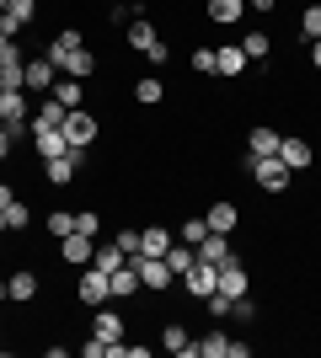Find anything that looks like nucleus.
Returning <instances> with one entry per match:
<instances>
[{
    "label": "nucleus",
    "instance_id": "f257e3e1",
    "mask_svg": "<svg viewBox=\"0 0 321 358\" xmlns=\"http://www.w3.org/2000/svg\"><path fill=\"white\" fill-rule=\"evenodd\" d=\"M48 59L59 64V75H76V80H86V75L97 70V54L86 48L80 32H59V38L48 43Z\"/></svg>",
    "mask_w": 321,
    "mask_h": 358
},
{
    "label": "nucleus",
    "instance_id": "f03ea898",
    "mask_svg": "<svg viewBox=\"0 0 321 358\" xmlns=\"http://www.w3.org/2000/svg\"><path fill=\"white\" fill-rule=\"evenodd\" d=\"M59 129H64V139H70V150H92V145H97V134H102V123H97L86 107H70Z\"/></svg>",
    "mask_w": 321,
    "mask_h": 358
},
{
    "label": "nucleus",
    "instance_id": "7ed1b4c3",
    "mask_svg": "<svg viewBox=\"0 0 321 358\" xmlns=\"http://www.w3.org/2000/svg\"><path fill=\"white\" fill-rule=\"evenodd\" d=\"M129 262H134L139 284H145V289H155V294H166V289H171V278H177V273L166 268V257H129Z\"/></svg>",
    "mask_w": 321,
    "mask_h": 358
},
{
    "label": "nucleus",
    "instance_id": "20e7f679",
    "mask_svg": "<svg viewBox=\"0 0 321 358\" xmlns=\"http://www.w3.org/2000/svg\"><path fill=\"white\" fill-rule=\"evenodd\" d=\"M246 171H252L268 193H284V187H290V166L278 161V155H257V161H246Z\"/></svg>",
    "mask_w": 321,
    "mask_h": 358
},
{
    "label": "nucleus",
    "instance_id": "39448f33",
    "mask_svg": "<svg viewBox=\"0 0 321 358\" xmlns=\"http://www.w3.org/2000/svg\"><path fill=\"white\" fill-rule=\"evenodd\" d=\"M214 284H220V268H214V262H204V257H199V262H193V268L183 273V289H187L193 299L214 294Z\"/></svg>",
    "mask_w": 321,
    "mask_h": 358
},
{
    "label": "nucleus",
    "instance_id": "423d86ee",
    "mask_svg": "<svg viewBox=\"0 0 321 358\" xmlns=\"http://www.w3.org/2000/svg\"><path fill=\"white\" fill-rule=\"evenodd\" d=\"M80 305H102V299H113V284H107L102 268H80V284H76Z\"/></svg>",
    "mask_w": 321,
    "mask_h": 358
},
{
    "label": "nucleus",
    "instance_id": "0eeeda50",
    "mask_svg": "<svg viewBox=\"0 0 321 358\" xmlns=\"http://www.w3.org/2000/svg\"><path fill=\"white\" fill-rule=\"evenodd\" d=\"M59 257L70 262V268H92V257H97V241H92V236H80V230H70V236L59 241Z\"/></svg>",
    "mask_w": 321,
    "mask_h": 358
},
{
    "label": "nucleus",
    "instance_id": "6e6552de",
    "mask_svg": "<svg viewBox=\"0 0 321 358\" xmlns=\"http://www.w3.org/2000/svg\"><path fill=\"white\" fill-rule=\"evenodd\" d=\"M278 161L290 166V171H306V166L316 161V150H311V139H300V134H284V139H278Z\"/></svg>",
    "mask_w": 321,
    "mask_h": 358
},
{
    "label": "nucleus",
    "instance_id": "1a4fd4ad",
    "mask_svg": "<svg viewBox=\"0 0 321 358\" xmlns=\"http://www.w3.org/2000/svg\"><path fill=\"white\" fill-rule=\"evenodd\" d=\"M80 161H86V150H64V155H54V161H43V171H48L54 187H64V182H76Z\"/></svg>",
    "mask_w": 321,
    "mask_h": 358
},
{
    "label": "nucleus",
    "instance_id": "9d476101",
    "mask_svg": "<svg viewBox=\"0 0 321 358\" xmlns=\"http://www.w3.org/2000/svg\"><path fill=\"white\" fill-rule=\"evenodd\" d=\"M241 70H246V48H241V43H220V48H214V75L236 80Z\"/></svg>",
    "mask_w": 321,
    "mask_h": 358
},
{
    "label": "nucleus",
    "instance_id": "9b49d317",
    "mask_svg": "<svg viewBox=\"0 0 321 358\" xmlns=\"http://www.w3.org/2000/svg\"><path fill=\"white\" fill-rule=\"evenodd\" d=\"M204 16H209L214 27H236L246 16V0H204Z\"/></svg>",
    "mask_w": 321,
    "mask_h": 358
},
{
    "label": "nucleus",
    "instance_id": "f8f14e48",
    "mask_svg": "<svg viewBox=\"0 0 321 358\" xmlns=\"http://www.w3.org/2000/svg\"><path fill=\"white\" fill-rule=\"evenodd\" d=\"M54 80H59V64L48 59V54L27 59V91H54Z\"/></svg>",
    "mask_w": 321,
    "mask_h": 358
},
{
    "label": "nucleus",
    "instance_id": "ddd939ff",
    "mask_svg": "<svg viewBox=\"0 0 321 358\" xmlns=\"http://www.w3.org/2000/svg\"><path fill=\"white\" fill-rule=\"evenodd\" d=\"M220 294L225 299H236V294H246V268H241V257H230V262H220Z\"/></svg>",
    "mask_w": 321,
    "mask_h": 358
},
{
    "label": "nucleus",
    "instance_id": "4468645a",
    "mask_svg": "<svg viewBox=\"0 0 321 358\" xmlns=\"http://www.w3.org/2000/svg\"><path fill=\"white\" fill-rule=\"evenodd\" d=\"M171 230L166 224H145V230H139V257H166V246H171Z\"/></svg>",
    "mask_w": 321,
    "mask_h": 358
},
{
    "label": "nucleus",
    "instance_id": "2eb2a0df",
    "mask_svg": "<svg viewBox=\"0 0 321 358\" xmlns=\"http://www.w3.org/2000/svg\"><path fill=\"white\" fill-rule=\"evenodd\" d=\"M278 129H252L246 134V161H257V155H278Z\"/></svg>",
    "mask_w": 321,
    "mask_h": 358
},
{
    "label": "nucleus",
    "instance_id": "dca6fc26",
    "mask_svg": "<svg viewBox=\"0 0 321 358\" xmlns=\"http://www.w3.org/2000/svg\"><path fill=\"white\" fill-rule=\"evenodd\" d=\"M107 284H113V299H134L139 289H145V284H139V273H134V262H123L118 273H107Z\"/></svg>",
    "mask_w": 321,
    "mask_h": 358
},
{
    "label": "nucleus",
    "instance_id": "f3484780",
    "mask_svg": "<svg viewBox=\"0 0 321 358\" xmlns=\"http://www.w3.org/2000/svg\"><path fill=\"white\" fill-rule=\"evenodd\" d=\"M199 257H204V262H214V268H220V262H230V257H236V252H230V236L209 230V236L199 241Z\"/></svg>",
    "mask_w": 321,
    "mask_h": 358
},
{
    "label": "nucleus",
    "instance_id": "a211bd4d",
    "mask_svg": "<svg viewBox=\"0 0 321 358\" xmlns=\"http://www.w3.org/2000/svg\"><path fill=\"white\" fill-rule=\"evenodd\" d=\"M32 145H38V155H43V161H54V155H64V150H70V139H64V129H38V134H32Z\"/></svg>",
    "mask_w": 321,
    "mask_h": 358
},
{
    "label": "nucleus",
    "instance_id": "6ab92c4d",
    "mask_svg": "<svg viewBox=\"0 0 321 358\" xmlns=\"http://www.w3.org/2000/svg\"><path fill=\"white\" fill-rule=\"evenodd\" d=\"M6 289H11V299H16V305H27V299H38V273H32V268L11 273V278H6Z\"/></svg>",
    "mask_w": 321,
    "mask_h": 358
},
{
    "label": "nucleus",
    "instance_id": "aec40b11",
    "mask_svg": "<svg viewBox=\"0 0 321 358\" xmlns=\"http://www.w3.org/2000/svg\"><path fill=\"white\" fill-rule=\"evenodd\" d=\"M92 337H102V343H123V315L118 310H97Z\"/></svg>",
    "mask_w": 321,
    "mask_h": 358
},
{
    "label": "nucleus",
    "instance_id": "412c9836",
    "mask_svg": "<svg viewBox=\"0 0 321 358\" xmlns=\"http://www.w3.org/2000/svg\"><path fill=\"white\" fill-rule=\"evenodd\" d=\"M187 353H193V358H230V337H225V331H209V337H199Z\"/></svg>",
    "mask_w": 321,
    "mask_h": 358
},
{
    "label": "nucleus",
    "instance_id": "4be33fe9",
    "mask_svg": "<svg viewBox=\"0 0 321 358\" xmlns=\"http://www.w3.org/2000/svg\"><path fill=\"white\" fill-rule=\"evenodd\" d=\"M193 262H199V246H187V241H171V246H166V268L177 273V278H183Z\"/></svg>",
    "mask_w": 321,
    "mask_h": 358
},
{
    "label": "nucleus",
    "instance_id": "5701e85b",
    "mask_svg": "<svg viewBox=\"0 0 321 358\" xmlns=\"http://www.w3.org/2000/svg\"><path fill=\"white\" fill-rule=\"evenodd\" d=\"M204 220H209V230H220V236H230V230L241 224V209H236V203H214V209L204 214Z\"/></svg>",
    "mask_w": 321,
    "mask_h": 358
},
{
    "label": "nucleus",
    "instance_id": "b1692460",
    "mask_svg": "<svg viewBox=\"0 0 321 358\" xmlns=\"http://www.w3.org/2000/svg\"><path fill=\"white\" fill-rule=\"evenodd\" d=\"M64 113H70V107H64L59 96H48V102L38 107V118H32V134H38V129H59V123H64Z\"/></svg>",
    "mask_w": 321,
    "mask_h": 358
},
{
    "label": "nucleus",
    "instance_id": "393cba45",
    "mask_svg": "<svg viewBox=\"0 0 321 358\" xmlns=\"http://www.w3.org/2000/svg\"><path fill=\"white\" fill-rule=\"evenodd\" d=\"M80 91H86V86H80L76 75H59V80H54V91H48V96H59L64 107H80Z\"/></svg>",
    "mask_w": 321,
    "mask_h": 358
},
{
    "label": "nucleus",
    "instance_id": "a878e982",
    "mask_svg": "<svg viewBox=\"0 0 321 358\" xmlns=\"http://www.w3.org/2000/svg\"><path fill=\"white\" fill-rule=\"evenodd\" d=\"M129 43H134L139 54H145V48H150V43H161V38H155V27L145 22V16H134V22H129Z\"/></svg>",
    "mask_w": 321,
    "mask_h": 358
},
{
    "label": "nucleus",
    "instance_id": "bb28decb",
    "mask_svg": "<svg viewBox=\"0 0 321 358\" xmlns=\"http://www.w3.org/2000/svg\"><path fill=\"white\" fill-rule=\"evenodd\" d=\"M123 262H129V257L118 252V241H113V246H97V257H92V268H102V273H118Z\"/></svg>",
    "mask_w": 321,
    "mask_h": 358
},
{
    "label": "nucleus",
    "instance_id": "cd10ccee",
    "mask_svg": "<svg viewBox=\"0 0 321 358\" xmlns=\"http://www.w3.org/2000/svg\"><path fill=\"white\" fill-rule=\"evenodd\" d=\"M268 43H273L268 32H246V38H241V48H246V59H252V64L268 59Z\"/></svg>",
    "mask_w": 321,
    "mask_h": 358
},
{
    "label": "nucleus",
    "instance_id": "c85d7f7f",
    "mask_svg": "<svg viewBox=\"0 0 321 358\" xmlns=\"http://www.w3.org/2000/svg\"><path fill=\"white\" fill-rule=\"evenodd\" d=\"M204 236H209V220H204V214H193V220H183V230H177V241H187V246H199Z\"/></svg>",
    "mask_w": 321,
    "mask_h": 358
},
{
    "label": "nucleus",
    "instance_id": "c756f323",
    "mask_svg": "<svg viewBox=\"0 0 321 358\" xmlns=\"http://www.w3.org/2000/svg\"><path fill=\"white\" fill-rule=\"evenodd\" d=\"M161 348H166V353H187V348H193L187 327H166V331H161Z\"/></svg>",
    "mask_w": 321,
    "mask_h": 358
},
{
    "label": "nucleus",
    "instance_id": "7c9ffc66",
    "mask_svg": "<svg viewBox=\"0 0 321 358\" xmlns=\"http://www.w3.org/2000/svg\"><path fill=\"white\" fill-rule=\"evenodd\" d=\"M6 224H11V230H27V224H32V209L22 203V198H11V203H6Z\"/></svg>",
    "mask_w": 321,
    "mask_h": 358
},
{
    "label": "nucleus",
    "instance_id": "2f4dec72",
    "mask_svg": "<svg viewBox=\"0 0 321 358\" xmlns=\"http://www.w3.org/2000/svg\"><path fill=\"white\" fill-rule=\"evenodd\" d=\"M48 230H54V236H70V230H76V214H70V209H54V214H48Z\"/></svg>",
    "mask_w": 321,
    "mask_h": 358
},
{
    "label": "nucleus",
    "instance_id": "473e14b6",
    "mask_svg": "<svg viewBox=\"0 0 321 358\" xmlns=\"http://www.w3.org/2000/svg\"><path fill=\"white\" fill-rule=\"evenodd\" d=\"M300 32H306V38H321V6H306V11H300Z\"/></svg>",
    "mask_w": 321,
    "mask_h": 358
},
{
    "label": "nucleus",
    "instance_id": "72a5a7b5",
    "mask_svg": "<svg viewBox=\"0 0 321 358\" xmlns=\"http://www.w3.org/2000/svg\"><path fill=\"white\" fill-rule=\"evenodd\" d=\"M0 11H11L16 22H32V16H38V0H11V6H0Z\"/></svg>",
    "mask_w": 321,
    "mask_h": 358
},
{
    "label": "nucleus",
    "instance_id": "f704fd0d",
    "mask_svg": "<svg viewBox=\"0 0 321 358\" xmlns=\"http://www.w3.org/2000/svg\"><path fill=\"white\" fill-rule=\"evenodd\" d=\"M134 96H139L145 107H150V102H161V80H155V75H150V80H139V86H134Z\"/></svg>",
    "mask_w": 321,
    "mask_h": 358
},
{
    "label": "nucleus",
    "instance_id": "c9c22d12",
    "mask_svg": "<svg viewBox=\"0 0 321 358\" xmlns=\"http://www.w3.org/2000/svg\"><path fill=\"white\" fill-rule=\"evenodd\" d=\"M193 70H199V75H214V48H193Z\"/></svg>",
    "mask_w": 321,
    "mask_h": 358
},
{
    "label": "nucleus",
    "instance_id": "e433bc0d",
    "mask_svg": "<svg viewBox=\"0 0 321 358\" xmlns=\"http://www.w3.org/2000/svg\"><path fill=\"white\" fill-rule=\"evenodd\" d=\"M76 230H80V236H92V241H97V230H102V220H97V214H86V209H80V214H76Z\"/></svg>",
    "mask_w": 321,
    "mask_h": 358
},
{
    "label": "nucleus",
    "instance_id": "4c0bfd02",
    "mask_svg": "<svg viewBox=\"0 0 321 358\" xmlns=\"http://www.w3.org/2000/svg\"><path fill=\"white\" fill-rule=\"evenodd\" d=\"M118 252L123 257H139V230H118Z\"/></svg>",
    "mask_w": 321,
    "mask_h": 358
},
{
    "label": "nucleus",
    "instance_id": "58836bf2",
    "mask_svg": "<svg viewBox=\"0 0 321 358\" xmlns=\"http://www.w3.org/2000/svg\"><path fill=\"white\" fill-rule=\"evenodd\" d=\"M22 27H27V22H16L11 11H0V32H6V38H22Z\"/></svg>",
    "mask_w": 321,
    "mask_h": 358
},
{
    "label": "nucleus",
    "instance_id": "ea45409f",
    "mask_svg": "<svg viewBox=\"0 0 321 358\" xmlns=\"http://www.w3.org/2000/svg\"><path fill=\"white\" fill-rule=\"evenodd\" d=\"M204 305H209V310H214V315H230V299H225V294H220V289H214V294H204Z\"/></svg>",
    "mask_w": 321,
    "mask_h": 358
},
{
    "label": "nucleus",
    "instance_id": "a19ab883",
    "mask_svg": "<svg viewBox=\"0 0 321 358\" xmlns=\"http://www.w3.org/2000/svg\"><path fill=\"white\" fill-rule=\"evenodd\" d=\"M11 145H16V139L6 134V123H0V161H6V155H11Z\"/></svg>",
    "mask_w": 321,
    "mask_h": 358
},
{
    "label": "nucleus",
    "instance_id": "79ce46f5",
    "mask_svg": "<svg viewBox=\"0 0 321 358\" xmlns=\"http://www.w3.org/2000/svg\"><path fill=\"white\" fill-rule=\"evenodd\" d=\"M311 64L321 70V38H311Z\"/></svg>",
    "mask_w": 321,
    "mask_h": 358
},
{
    "label": "nucleus",
    "instance_id": "37998d69",
    "mask_svg": "<svg viewBox=\"0 0 321 358\" xmlns=\"http://www.w3.org/2000/svg\"><path fill=\"white\" fill-rule=\"evenodd\" d=\"M246 6H252V11H273L278 0H246Z\"/></svg>",
    "mask_w": 321,
    "mask_h": 358
},
{
    "label": "nucleus",
    "instance_id": "c03bdc74",
    "mask_svg": "<svg viewBox=\"0 0 321 358\" xmlns=\"http://www.w3.org/2000/svg\"><path fill=\"white\" fill-rule=\"evenodd\" d=\"M11 198H16V193H11V187H6V182H0V209H6V203H11Z\"/></svg>",
    "mask_w": 321,
    "mask_h": 358
},
{
    "label": "nucleus",
    "instance_id": "a18cd8bd",
    "mask_svg": "<svg viewBox=\"0 0 321 358\" xmlns=\"http://www.w3.org/2000/svg\"><path fill=\"white\" fill-rule=\"evenodd\" d=\"M6 230H11V224H6V209H0V236H6Z\"/></svg>",
    "mask_w": 321,
    "mask_h": 358
},
{
    "label": "nucleus",
    "instance_id": "49530a36",
    "mask_svg": "<svg viewBox=\"0 0 321 358\" xmlns=\"http://www.w3.org/2000/svg\"><path fill=\"white\" fill-rule=\"evenodd\" d=\"M0 6H11V0H0Z\"/></svg>",
    "mask_w": 321,
    "mask_h": 358
}]
</instances>
